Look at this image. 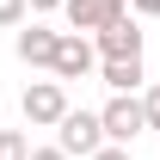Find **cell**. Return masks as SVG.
I'll use <instances>...</instances> for the list:
<instances>
[{"mask_svg":"<svg viewBox=\"0 0 160 160\" xmlns=\"http://www.w3.org/2000/svg\"><path fill=\"white\" fill-rule=\"evenodd\" d=\"M129 12H142V19H154V12H160V0H129Z\"/></svg>","mask_w":160,"mask_h":160,"instance_id":"13","label":"cell"},{"mask_svg":"<svg viewBox=\"0 0 160 160\" xmlns=\"http://www.w3.org/2000/svg\"><path fill=\"white\" fill-rule=\"evenodd\" d=\"M99 129H105V142H123V148H129V142L148 129L142 99H136V92H111V99H105V111H99Z\"/></svg>","mask_w":160,"mask_h":160,"instance_id":"2","label":"cell"},{"mask_svg":"<svg viewBox=\"0 0 160 160\" xmlns=\"http://www.w3.org/2000/svg\"><path fill=\"white\" fill-rule=\"evenodd\" d=\"M25 160H68V154H62V148H31Z\"/></svg>","mask_w":160,"mask_h":160,"instance_id":"14","label":"cell"},{"mask_svg":"<svg viewBox=\"0 0 160 160\" xmlns=\"http://www.w3.org/2000/svg\"><path fill=\"white\" fill-rule=\"evenodd\" d=\"M19 111H25L31 129H56V117L68 111V86H62V80H31L25 99H19Z\"/></svg>","mask_w":160,"mask_h":160,"instance_id":"4","label":"cell"},{"mask_svg":"<svg viewBox=\"0 0 160 160\" xmlns=\"http://www.w3.org/2000/svg\"><path fill=\"white\" fill-rule=\"evenodd\" d=\"M92 74L111 86V92H136L142 80H148V68H142V56H99V68Z\"/></svg>","mask_w":160,"mask_h":160,"instance_id":"8","label":"cell"},{"mask_svg":"<svg viewBox=\"0 0 160 160\" xmlns=\"http://www.w3.org/2000/svg\"><path fill=\"white\" fill-rule=\"evenodd\" d=\"M56 37H62V31H49V25H19L12 49H19V62H25V68H49V56H56Z\"/></svg>","mask_w":160,"mask_h":160,"instance_id":"7","label":"cell"},{"mask_svg":"<svg viewBox=\"0 0 160 160\" xmlns=\"http://www.w3.org/2000/svg\"><path fill=\"white\" fill-rule=\"evenodd\" d=\"M86 160H136V154H129L123 142H99V148H92V154H86Z\"/></svg>","mask_w":160,"mask_h":160,"instance_id":"11","label":"cell"},{"mask_svg":"<svg viewBox=\"0 0 160 160\" xmlns=\"http://www.w3.org/2000/svg\"><path fill=\"white\" fill-rule=\"evenodd\" d=\"M99 142H105V129H99V111H74V105H68V111L56 117V148H62L68 160H86L92 148H99Z\"/></svg>","mask_w":160,"mask_h":160,"instance_id":"1","label":"cell"},{"mask_svg":"<svg viewBox=\"0 0 160 160\" xmlns=\"http://www.w3.org/2000/svg\"><path fill=\"white\" fill-rule=\"evenodd\" d=\"M25 19H31V6H25V0H0V25H6V31H19Z\"/></svg>","mask_w":160,"mask_h":160,"instance_id":"10","label":"cell"},{"mask_svg":"<svg viewBox=\"0 0 160 160\" xmlns=\"http://www.w3.org/2000/svg\"><path fill=\"white\" fill-rule=\"evenodd\" d=\"M62 12H68V31H105L111 19H123L129 12V0H62Z\"/></svg>","mask_w":160,"mask_h":160,"instance_id":"5","label":"cell"},{"mask_svg":"<svg viewBox=\"0 0 160 160\" xmlns=\"http://www.w3.org/2000/svg\"><path fill=\"white\" fill-rule=\"evenodd\" d=\"M92 49H99V56H142V25L123 12V19H111L105 31H92Z\"/></svg>","mask_w":160,"mask_h":160,"instance_id":"6","label":"cell"},{"mask_svg":"<svg viewBox=\"0 0 160 160\" xmlns=\"http://www.w3.org/2000/svg\"><path fill=\"white\" fill-rule=\"evenodd\" d=\"M25 154H31L25 129H0V160H25Z\"/></svg>","mask_w":160,"mask_h":160,"instance_id":"9","label":"cell"},{"mask_svg":"<svg viewBox=\"0 0 160 160\" xmlns=\"http://www.w3.org/2000/svg\"><path fill=\"white\" fill-rule=\"evenodd\" d=\"M31 12H62V0H25Z\"/></svg>","mask_w":160,"mask_h":160,"instance_id":"15","label":"cell"},{"mask_svg":"<svg viewBox=\"0 0 160 160\" xmlns=\"http://www.w3.org/2000/svg\"><path fill=\"white\" fill-rule=\"evenodd\" d=\"M92 68H99L92 37H86V31H62V37H56V56H49V74H56V80H86Z\"/></svg>","mask_w":160,"mask_h":160,"instance_id":"3","label":"cell"},{"mask_svg":"<svg viewBox=\"0 0 160 160\" xmlns=\"http://www.w3.org/2000/svg\"><path fill=\"white\" fill-rule=\"evenodd\" d=\"M142 111H148V129H160V86L142 92Z\"/></svg>","mask_w":160,"mask_h":160,"instance_id":"12","label":"cell"}]
</instances>
